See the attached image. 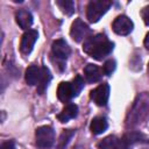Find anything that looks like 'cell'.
Segmentation results:
<instances>
[{"instance_id": "obj_1", "label": "cell", "mask_w": 149, "mask_h": 149, "mask_svg": "<svg viewBox=\"0 0 149 149\" xmlns=\"http://www.w3.org/2000/svg\"><path fill=\"white\" fill-rule=\"evenodd\" d=\"M113 48L114 43L111 42L104 34L88 36L83 44V50L97 61H101L106 56H108L113 51Z\"/></svg>"}, {"instance_id": "obj_2", "label": "cell", "mask_w": 149, "mask_h": 149, "mask_svg": "<svg viewBox=\"0 0 149 149\" xmlns=\"http://www.w3.org/2000/svg\"><path fill=\"white\" fill-rule=\"evenodd\" d=\"M149 113V93L142 92L135 98L133 106L126 118V127L132 128L139 125Z\"/></svg>"}, {"instance_id": "obj_3", "label": "cell", "mask_w": 149, "mask_h": 149, "mask_svg": "<svg viewBox=\"0 0 149 149\" xmlns=\"http://www.w3.org/2000/svg\"><path fill=\"white\" fill-rule=\"evenodd\" d=\"M112 6V1L109 0H92L87 5V19L90 22L95 23L98 22L102 15L109 9Z\"/></svg>"}, {"instance_id": "obj_4", "label": "cell", "mask_w": 149, "mask_h": 149, "mask_svg": "<svg viewBox=\"0 0 149 149\" xmlns=\"http://www.w3.org/2000/svg\"><path fill=\"white\" fill-rule=\"evenodd\" d=\"M36 146L40 149H49L55 142V132L50 126H41L35 132Z\"/></svg>"}, {"instance_id": "obj_5", "label": "cell", "mask_w": 149, "mask_h": 149, "mask_svg": "<svg viewBox=\"0 0 149 149\" xmlns=\"http://www.w3.org/2000/svg\"><path fill=\"white\" fill-rule=\"evenodd\" d=\"M51 51H52V55L59 62L61 70H63L64 69V62L66 61V58L69 57V55L71 52L70 47L68 45V43L63 38H58V40L54 41V43L51 45Z\"/></svg>"}, {"instance_id": "obj_6", "label": "cell", "mask_w": 149, "mask_h": 149, "mask_svg": "<svg viewBox=\"0 0 149 149\" xmlns=\"http://www.w3.org/2000/svg\"><path fill=\"white\" fill-rule=\"evenodd\" d=\"M90 34H91V29L83 20L76 19L72 22L71 29H70V35L76 42H81L83 40L85 41L90 36Z\"/></svg>"}, {"instance_id": "obj_7", "label": "cell", "mask_w": 149, "mask_h": 149, "mask_svg": "<svg viewBox=\"0 0 149 149\" xmlns=\"http://www.w3.org/2000/svg\"><path fill=\"white\" fill-rule=\"evenodd\" d=\"M112 28H113L114 33H116L118 35H128L132 33V30L134 28V23L128 16L119 15L113 21Z\"/></svg>"}, {"instance_id": "obj_8", "label": "cell", "mask_w": 149, "mask_h": 149, "mask_svg": "<svg viewBox=\"0 0 149 149\" xmlns=\"http://www.w3.org/2000/svg\"><path fill=\"white\" fill-rule=\"evenodd\" d=\"M38 38V33L35 29H28L21 37L20 50L23 55H29L35 45V42Z\"/></svg>"}, {"instance_id": "obj_9", "label": "cell", "mask_w": 149, "mask_h": 149, "mask_svg": "<svg viewBox=\"0 0 149 149\" xmlns=\"http://www.w3.org/2000/svg\"><path fill=\"white\" fill-rule=\"evenodd\" d=\"M90 97L98 106H106L109 98V85L106 83L100 84L99 86H97L94 90L91 91Z\"/></svg>"}, {"instance_id": "obj_10", "label": "cell", "mask_w": 149, "mask_h": 149, "mask_svg": "<svg viewBox=\"0 0 149 149\" xmlns=\"http://www.w3.org/2000/svg\"><path fill=\"white\" fill-rule=\"evenodd\" d=\"M143 140H144V135L140 132L126 133L120 140V149H130L135 144L142 142Z\"/></svg>"}, {"instance_id": "obj_11", "label": "cell", "mask_w": 149, "mask_h": 149, "mask_svg": "<svg viewBox=\"0 0 149 149\" xmlns=\"http://www.w3.org/2000/svg\"><path fill=\"white\" fill-rule=\"evenodd\" d=\"M57 97L63 102H68L72 98H74L76 95H74V92H73V88H72L71 83H69V81H62L58 85V88H57Z\"/></svg>"}, {"instance_id": "obj_12", "label": "cell", "mask_w": 149, "mask_h": 149, "mask_svg": "<svg viewBox=\"0 0 149 149\" xmlns=\"http://www.w3.org/2000/svg\"><path fill=\"white\" fill-rule=\"evenodd\" d=\"M15 19H16V22L17 24L20 26V28L22 29H27L30 28V26L33 24V15L29 10L27 9H19L15 14Z\"/></svg>"}, {"instance_id": "obj_13", "label": "cell", "mask_w": 149, "mask_h": 149, "mask_svg": "<svg viewBox=\"0 0 149 149\" xmlns=\"http://www.w3.org/2000/svg\"><path fill=\"white\" fill-rule=\"evenodd\" d=\"M41 76H42V68H38L37 65H30L26 70L24 78H26V81L28 85L34 86V85L38 84Z\"/></svg>"}, {"instance_id": "obj_14", "label": "cell", "mask_w": 149, "mask_h": 149, "mask_svg": "<svg viewBox=\"0 0 149 149\" xmlns=\"http://www.w3.org/2000/svg\"><path fill=\"white\" fill-rule=\"evenodd\" d=\"M78 114V106L76 104H68L63 109L62 112L57 115V119L61 121V122H68L69 120L76 118Z\"/></svg>"}, {"instance_id": "obj_15", "label": "cell", "mask_w": 149, "mask_h": 149, "mask_svg": "<svg viewBox=\"0 0 149 149\" xmlns=\"http://www.w3.org/2000/svg\"><path fill=\"white\" fill-rule=\"evenodd\" d=\"M84 74L88 83H95V81L100 80L102 77L101 70L94 64H87L84 68Z\"/></svg>"}, {"instance_id": "obj_16", "label": "cell", "mask_w": 149, "mask_h": 149, "mask_svg": "<svg viewBox=\"0 0 149 149\" xmlns=\"http://www.w3.org/2000/svg\"><path fill=\"white\" fill-rule=\"evenodd\" d=\"M107 127H108V123L104 116H95L90 125V129L94 135L102 134L104 132H106Z\"/></svg>"}, {"instance_id": "obj_17", "label": "cell", "mask_w": 149, "mask_h": 149, "mask_svg": "<svg viewBox=\"0 0 149 149\" xmlns=\"http://www.w3.org/2000/svg\"><path fill=\"white\" fill-rule=\"evenodd\" d=\"M50 81H51V73H50L49 69L47 66H42V76H41V79L37 84V93L44 94Z\"/></svg>"}, {"instance_id": "obj_18", "label": "cell", "mask_w": 149, "mask_h": 149, "mask_svg": "<svg viewBox=\"0 0 149 149\" xmlns=\"http://www.w3.org/2000/svg\"><path fill=\"white\" fill-rule=\"evenodd\" d=\"M98 149H120V140L114 135H108L97 144Z\"/></svg>"}, {"instance_id": "obj_19", "label": "cell", "mask_w": 149, "mask_h": 149, "mask_svg": "<svg viewBox=\"0 0 149 149\" xmlns=\"http://www.w3.org/2000/svg\"><path fill=\"white\" fill-rule=\"evenodd\" d=\"M74 130H64L63 133H62V135H61V137H59V141H58V147H57V149H65V147L68 146V143L70 142V140H71V137L74 135Z\"/></svg>"}, {"instance_id": "obj_20", "label": "cell", "mask_w": 149, "mask_h": 149, "mask_svg": "<svg viewBox=\"0 0 149 149\" xmlns=\"http://www.w3.org/2000/svg\"><path fill=\"white\" fill-rule=\"evenodd\" d=\"M57 5L68 15H72L74 13V2L71 0H58Z\"/></svg>"}, {"instance_id": "obj_21", "label": "cell", "mask_w": 149, "mask_h": 149, "mask_svg": "<svg viewBox=\"0 0 149 149\" xmlns=\"http://www.w3.org/2000/svg\"><path fill=\"white\" fill-rule=\"evenodd\" d=\"M71 85H72L74 95L77 97V95L80 93V91L83 90V87H84V79H83V77L79 76V74H77V76L73 78V80L71 81Z\"/></svg>"}, {"instance_id": "obj_22", "label": "cell", "mask_w": 149, "mask_h": 149, "mask_svg": "<svg viewBox=\"0 0 149 149\" xmlns=\"http://www.w3.org/2000/svg\"><path fill=\"white\" fill-rule=\"evenodd\" d=\"M115 68H116L115 61H114V59H108V61L104 64L102 72H104V74H106V76H111V74L115 71Z\"/></svg>"}, {"instance_id": "obj_23", "label": "cell", "mask_w": 149, "mask_h": 149, "mask_svg": "<svg viewBox=\"0 0 149 149\" xmlns=\"http://www.w3.org/2000/svg\"><path fill=\"white\" fill-rule=\"evenodd\" d=\"M141 16H142L144 23H146L147 26H149V5L142 8V10H141Z\"/></svg>"}, {"instance_id": "obj_24", "label": "cell", "mask_w": 149, "mask_h": 149, "mask_svg": "<svg viewBox=\"0 0 149 149\" xmlns=\"http://www.w3.org/2000/svg\"><path fill=\"white\" fill-rule=\"evenodd\" d=\"M0 149H15V143H14V141H12V140L5 141V142L1 143Z\"/></svg>"}, {"instance_id": "obj_25", "label": "cell", "mask_w": 149, "mask_h": 149, "mask_svg": "<svg viewBox=\"0 0 149 149\" xmlns=\"http://www.w3.org/2000/svg\"><path fill=\"white\" fill-rule=\"evenodd\" d=\"M144 47L149 50V33L146 35V37H144Z\"/></svg>"}, {"instance_id": "obj_26", "label": "cell", "mask_w": 149, "mask_h": 149, "mask_svg": "<svg viewBox=\"0 0 149 149\" xmlns=\"http://www.w3.org/2000/svg\"><path fill=\"white\" fill-rule=\"evenodd\" d=\"M148 73H149V64H148Z\"/></svg>"}]
</instances>
